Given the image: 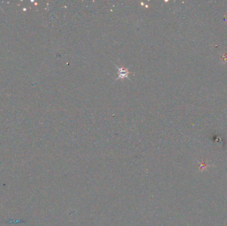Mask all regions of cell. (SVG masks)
Masks as SVG:
<instances>
[{
    "mask_svg": "<svg viewBox=\"0 0 227 226\" xmlns=\"http://www.w3.org/2000/svg\"><path fill=\"white\" fill-rule=\"evenodd\" d=\"M117 67V70H118V77H117L116 79L121 78L123 79L125 78H127L128 79H129V78L128 77V75L129 74V71L127 68H121V67H119L117 66H116Z\"/></svg>",
    "mask_w": 227,
    "mask_h": 226,
    "instance_id": "1",
    "label": "cell"
}]
</instances>
